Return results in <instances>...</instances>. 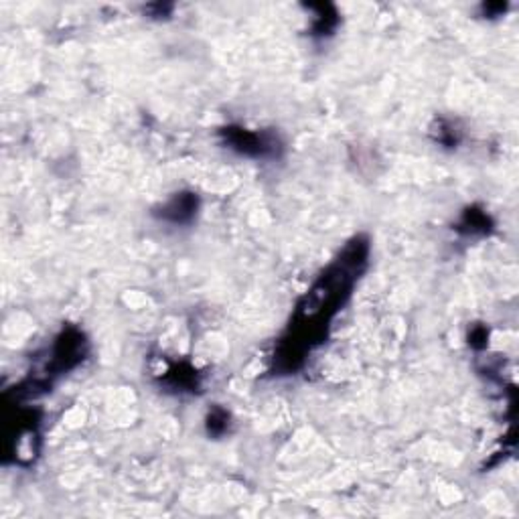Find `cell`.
I'll return each mask as SVG.
<instances>
[{
  "instance_id": "obj_1",
  "label": "cell",
  "mask_w": 519,
  "mask_h": 519,
  "mask_svg": "<svg viewBox=\"0 0 519 519\" xmlns=\"http://www.w3.org/2000/svg\"><path fill=\"white\" fill-rule=\"evenodd\" d=\"M225 143L240 150L242 155L247 157H260V159H266V157H274L276 150H278V140H274L272 136H264V134H256V132H247L242 128H225Z\"/></svg>"
},
{
  "instance_id": "obj_2",
  "label": "cell",
  "mask_w": 519,
  "mask_h": 519,
  "mask_svg": "<svg viewBox=\"0 0 519 519\" xmlns=\"http://www.w3.org/2000/svg\"><path fill=\"white\" fill-rule=\"evenodd\" d=\"M195 209H197V197L191 193H181L162 207L160 217L173 223H185L195 216Z\"/></svg>"
},
{
  "instance_id": "obj_3",
  "label": "cell",
  "mask_w": 519,
  "mask_h": 519,
  "mask_svg": "<svg viewBox=\"0 0 519 519\" xmlns=\"http://www.w3.org/2000/svg\"><path fill=\"white\" fill-rule=\"evenodd\" d=\"M487 225H489V217L485 216L483 211L469 209L462 217V228H469V231H487L489 230Z\"/></svg>"
},
{
  "instance_id": "obj_4",
  "label": "cell",
  "mask_w": 519,
  "mask_h": 519,
  "mask_svg": "<svg viewBox=\"0 0 519 519\" xmlns=\"http://www.w3.org/2000/svg\"><path fill=\"white\" fill-rule=\"evenodd\" d=\"M230 416L223 412V410H216V412H211L209 414V418H207V428H209V432L211 434H221L228 430V422Z\"/></svg>"
}]
</instances>
